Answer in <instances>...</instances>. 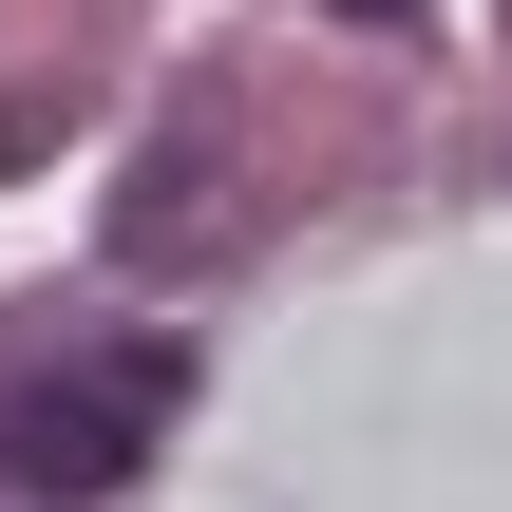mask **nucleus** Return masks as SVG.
I'll return each mask as SVG.
<instances>
[{
  "mask_svg": "<svg viewBox=\"0 0 512 512\" xmlns=\"http://www.w3.org/2000/svg\"><path fill=\"white\" fill-rule=\"evenodd\" d=\"M171 418H190L171 342H76L0 399V494H114L133 456H171Z\"/></svg>",
  "mask_w": 512,
  "mask_h": 512,
  "instance_id": "obj_1",
  "label": "nucleus"
},
{
  "mask_svg": "<svg viewBox=\"0 0 512 512\" xmlns=\"http://www.w3.org/2000/svg\"><path fill=\"white\" fill-rule=\"evenodd\" d=\"M323 19H361V38H399V19H437V0H323Z\"/></svg>",
  "mask_w": 512,
  "mask_h": 512,
  "instance_id": "obj_2",
  "label": "nucleus"
}]
</instances>
